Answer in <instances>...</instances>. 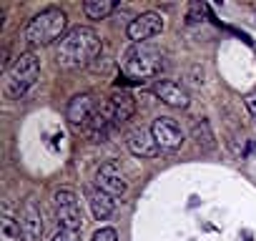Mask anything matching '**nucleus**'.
<instances>
[{
    "instance_id": "obj_16",
    "label": "nucleus",
    "mask_w": 256,
    "mask_h": 241,
    "mask_svg": "<svg viewBox=\"0 0 256 241\" xmlns=\"http://www.w3.org/2000/svg\"><path fill=\"white\" fill-rule=\"evenodd\" d=\"M116 6H118L116 0H86V3H83V13L90 20H103V18H108L116 10Z\"/></svg>"
},
{
    "instance_id": "obj_10",
    "label": "nucleus",
    "mask_w": 256,
    "mask_h": 241,
    "mask_svg": "<svg viewBox=\"0 0 256 241\" xmlns=\"http://www.w3.org/2000/svg\"><path fill=\"white\" fill-rule=\"evenodd\" d=\"M96 188L106 191L108 196H123L128 191V184L120 174V168L116 164H103L98 171H96Z\"/></svg>"
},
{
    "instance_id": "obj_4",
    "label": "nucleus",
    "mask_w": 256,
    "mask_h": 241,
    "mask_svg": "<svg viewBox=\"0 0 256 241\" xmlns=\"http://www.w3.org/2000/svg\"><path fill=\"white\" fill-rule=\"evenodd\" d=\"M40 76V60L36 53H20L13 66L6 70V96L8 98H20L26 96Z\"/></svg>"
},
{
    "instance_id": "obj_8",
    "label": "nucleus",
    "mask_w": 256,
    "mask_h": 241,
    "mask_svg": "<svg viewBox=\"0 0 256 241\" xmlns=\"http://www.w3.org/2000/svg\"><path fill=\"white\" fill-rule=\"evenodd\" d=\"M96 108H98V103H96V98L90 93H78V96L70 98V103L66 108V120L73 128H83L86 131V126H88L90 116L96 113Z\"/></svg>"
},
{
    "instance_id": "obj_9",
    "label": "nucleus",
    "mask_w": 256,
    "mask_h": 241,
    "mask_svg": "<svg viewBox=\"0 0 256 241\" xmlns=\"http://www.w3.org/2000/svg\"><path fill=\"white\" fill-rule=\"evenodd\" d=\"M20 228H23V238H26V241H40V238H43V231H46L43 211H40V206H38L33 198H28V201L23 204Z\"/></svg>"
},
{
    "instance_id": "obj_7",
    "label": "nucleus",
    "mask_w": 256,
    "mask_h": 241,
    "mask_svg": "<svg viewBox=\"0 0 256 241\" xmlns=\"http://www.w3.org/2000/svg\"><path fill=\"white\" fill-rule=\"evenodd\" d=\"M151 134H154V138H156V144L161 146V151H176V148H181V144H184V131H181V126L176 124L174 118H168V116H158L154 124H151Z\"/></svg>"
},
{
    "instance_id": "obj_2",
    "label": "nucleus",
    "mask_w": 256,
    "mask_h": 241,
    "mask_svg": "<svg viewBox=\"0 0 256 241\" xmlns=\"http://www.w3.org/2000/svg\"><path fill=\"white\" fill-rule=\"evenodd\" d=\"M164 68V50L154 43H134L120 58V76L131 83H146Z\"/></svg>"
},
{
    "instance_id": "obj_1",
    "label": "nucleus",
    "mask_w": 256,
    "mask_h": 241,
    "mask_svg": "<svg viewBox=\"0 0 256 241\" xmlns=\"http://www.w3.org/2000/svg\"><path fill=\"white\" fill-rule=\"evenodd\" d=\"M103 50V43L98 38V33L88 26H78L70 28L58 43H56V63L66 70L73 68H83L90 60H96Z\"/></svg>"
},
{
    "instance_id": "obj_15",
    "label": "nucleus",
    "mask_w": 256,
    "mask_h": 241,
    "mask_svg": "<svg viewBox=\"0 0 256 241\" xmlns=\"http://www.w3.org/2000/svg\"><path fill=\"white\" fill-rule=\"evenodd\" d=\"M88 204H90V211H93V216H96L98 221H106V218L116 211L113 196H108V194L100 191V188H90V191H88Z\"/></svg>"
},
{
    "instance_id": "obj_21",
    "label": "nucleus",
    "mask_w": 256,
    "mask_h": 241,
    "mask_svg": "<svg viewBox=\"0 0 256 241\" xmlns=\"http://www.w3.org/2000/svg\"><path fill=\"white\" fill-rule=\"evenodd\" d=\"M244 103H246V108H248V113L256 118V90H251V93H246V98H244Z\"/></svg>"
},
{
    "instance_id": "obj_5",
    "label": "nucleus",
    "mask_w": 256,
    "mask_h": 241,
    "mask_svg": "<svg viewBox=\"0 0 256 241\" xmlns=\"http://www.w3.org/2000/svg\"><path fill=\"white\" fill-rule=\"evenodd\" d=\"M53 214L60 228H73V231L83 228V208H80L78 196L70 188H58L53 194Z\"/></svg>"
},
{
    "instance_id": "obj_12",
    "label": "nucleus",
    "mask_w": 256,
    "mask_h": 241,
    "mask_svg": "<svg viewBox=\"0 0 256 241\" xmlns=\"http://www.w3.org/2000/svg\"><path fill=\"white\" fill-rule=\"evenodd\" d=\"M126 146H128V151H131L134 156H138V158H154V156H158V151H161V146L156 144L154 134L146 131V128H136V131L128 134Z\"/></svg>"
},
{
    "instance_id": "obj_3",
    "label": "nucleus",
    "mask_w": 256,
    "mask_h": 241,
    "mask_svg": "<svg viewBox=\"0 0 256 241\" xmlns=\"http://www.w3.org/2000/svg\"><path fill=\"white\" fill-rule=\"evenodd\" d=\"M66 28H68V16L60 8H46L43 13L30 18L23 36L30 46H48V43H58L68 33Z\"/></svg>"
},
{
    "instance_id": "obj_6",
    "label": "nucleus",
    "mask_w": 256,
    "mask_h": 241,
    "mask_svg": "<svg viewBox=\"0 0 256 241\" xmlns=\"http://www.w3.org/2000/svg\"><path fill=\"white\" fill-rule=\"evenodd\" d=\"M164 30V16L156 10L141 13L138 18H134L128 23V38L134 43H148L151 38H156Z\"/></svg>"
},
{
    "instance_id": "obj_20",
    "label": "nucleus",
    "mask_w": 256,
    "mask_h": 241,
    "mask_svg": "<svg viewBox=\"0 0 256 241\" xmlns=\"http://www.w3.org/2000/svg\"><path fill=\"white\" fill-rule=\"evenodd\" d=\"M90 241H118V234H116V228H98Z\"/></svg>"
},
{
    "instance_id": "obj_14",
    "label": "nucleus",
    "mask_w": 256,
    "mask_h": 241,
    "mask_svg": "<svg viewBox=\"0 0 256 241\" xmlns=\"http://www.w3.org/2000/svg\"><path fill=\"white\" fill-rule=\"evenodd\" d=\"M106 103L110 108V116L116 120V126L126 124V120L134 116V110H136V100H134V96L128 93V90H113Z\"/></svg>"
},
{
    "instance_id": "obj_19",
    "label": "nucleus",
    "mask_w": 256,
    "mask_h": 241,
    "mask_svg": "<svg viewBox=\"0 0 256 241\" xmlns=\"http://www.w3.org/2000/svg\"><path fill=\"white\" fill-rule=\"evenodd\" d=\"M50 241H80V234L73 231V228H58Z\"/></svg>"
},
{
    "instance_id": "obj_11",
    "label": "nucleus",
    "mask_w": 256,
    "mask_h": 241,
    "mask_svg": "<svg viewBox=\"0 0 256 241\" xmlns=\"http://www.w3.org/2000/svg\"><path fill=\"white\" fill-rule=\"evenodd\" d=\"M154 93H156L166 106H171V108H188V103H191L188 90H186L181 83L168 80V78L156 80V83H154Z\"/></svg>"
},
{
    "instance_id": "obj_18",
    "label": "nucleus",
    "mask_w": 256,
    "mask_h": 241,
    "mask_svg": "<svg viewBox=\"0 0 256 241\" xmlns=\"http://www.w3.org/2000/svg\"><path fill=\"white\" fill-rule=\"evenodd\" d=\"M194 141L204 148H214V134H211V126L206 124V120H201V124L194 126Z\"/></svg>"
},
{
    "instance_id": "obj_17",
    "label": "nucleus",
    "mask_w": 256,
    "mask_h": 241,
    "mask_svg": "<svg viewBox=\"0 0 256 241\" xmlns=\"http://www.w3.org/2000/svg\"><path fill=\"white\" fill-rule=\"evenodd\" d=\"M0 234H3V241H20V236H23L20 221H16L10 208L3 211V218H0Z\"/></svg>"
},
{
    "instance_id": "obj_13",
    "label": "nucleus",
    "mask_w": 256,
    "mask_h": 241,
    "mask_svg": "<svg viewBox=\"0 0 256 241\" xmlns=\"http://www.w3.org/2000/svg\"><path fill=\"white\" fill-rule=\"evenodd\" d=\"M113 128H116V120H113V116H110V108H108V103H100V106L96 108V113L90 116V120H88L86 134H88L93 141H103Z\"/></svg>"
}]
</instances>
